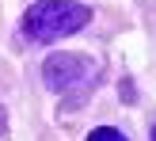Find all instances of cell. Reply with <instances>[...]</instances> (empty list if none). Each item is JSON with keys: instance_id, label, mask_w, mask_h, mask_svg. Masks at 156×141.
<instances>
[{"instance_id": "5", "label": "cell", "mask_w": 156, "mask_h": 141, "mask_svg": "<svg viewBox=\"0 0 156 141\" xmlns=\"http://www.w3.org/2000/svg\"><path fill=\"white\" fill-rule=\"evenodd\" d=\"M152 141H156V126H152Z\"/></svg>"}, {"instance_id": "4", "label": "cell", "mask_w": 156, "mask_h": 141, "mask_svg": "<svg viewBox=\"0 0 156 141\" xmlns=\"http://www.w3.org/2000/svg\"><path fill=\"white\" fill-rule=\"evenodd\" d=\"M0 130H4V111H0Z\"/></svg>"}, {"instance_id": "2", "label": "cell", "mask_w": 156, "mask_h": 141, "mask_svg": "<svg viewBox=\"0 0 156 141\" xmlns=\"http://www.w3.org/2000/svg\"><path fill=\"white\" fill-rule=\"evenodd\" d=\"M42 80L50 92H57V96H80L84 88H91V80H95V65H91L84 53H50L42 65Z\"/></svg>"}, {"instance_id": "3", "label": "cell", "mask_w": 156, "mask_h": 141, "mask_svg": "<svg viewBox=\"0 0 156 141\" xmlns=\"http://www.w3.org/2000/svg\"><path fill=\"white\" fill-rule=\"evenodd\" d=\"M88 141H126V134H122V130H114V126H99V130H91Z\"/></svg>"}, {"instance_id": "1", "label": "cell", "mask_w": 156, "mask_h": 141, "mask_svg": "<svg viewBox=\"0 0 156 141\" xmlns=\"http://www.w3.org/2000/svg\"><path fill=\"white\" fill-rule=\"evenodd\" d=\"M91 12L76 0H38L23 15V34L30 42H61V38L84 31Z\"/></svg>"}]
</instances>
